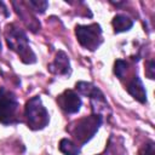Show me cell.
<instances>
[{
	"label": "cell",
	"instance_id": "cell-1",
	"mask_svg": "<svg viewBox=\"0 0 155 155\" xmlns=\"http://www.w3.org/2000/svg\"><path fill=\"white\" fill-rule=\"evenodd\" d=\"M4 34H5V40L7 42V46L19 56L23 63L31 64L36 62L35 53L30 48L27 34L23 29H21L17 24L11 23L6 25Z\"/></svg>",
	"mask_w": 155,
	"mask_h": 155
},
{
	"label": "cell",
	"instance_id": "cell-2",
	"mask_svg": "<svg viewBox=\"0 0 155 155\" xmlns=\"http://www.w3.org/2000/svg\"><path fill=\"white\" fill-rule=\"evenodd\" d=\"M102 122H103V116L98 114H92L90 116H85L79 120H75L67 127V131L74 137L76 144L84 145L93 138V136L97 133L98 128L101 127Z\"/></svg>",
	"mask_w": 155,
	"mask_h": 155
},
{
	"label": "cell",
	"instance_id": "cell-3",
	"mask_svg": "<svg viewBox=\"0 0 155 155\" xmlns=\"http://www.w3.org/2000/svg\"><path fill=\"white\" fill-rule=\"evenodd\" d=\"M24 117L30 130L38 131L45 128L50 122V115L47 109L44 107L39 96L31 97L24 108Z\"/></svg>",
	"mask_w": 155,
	"mask_h": 155
},
{
	"label": "cell",
	"instance_id": "cell-4",
	"mask_svg": "<svg viewBox=\"0 0 155 155\" xmlns=\"http://www.w3.org/2000/svg\"><path fill=\"white\" fill-rule=\"evenodd\" d=\"M75 34L79 44L90 51L97 50L103 42L102 28L98 23H92L87 25L79 24L75 27Z\"/></svg>",
	"mask_w": 155,
	"mask_h": 155
},
{
	"label": "cell",
	"instance_id": "cell-5",
	"mask_svg": "<svg viewBox=\"0 0 155 155\" xmlns=\"http://www.w3.org/2000/svg\"><path fill=\"white\" fill-rule=\"evenodd\" d=\"M19 103L16 94L5 88H0V122L4 125H11L17 122V110Z\"/></svg>",
	"mask_w": 155,
	"mask_h": 155
},
{
	"label": "cell",
	"instance_id": "cell-6",
	"mask_svg": "<svg viewBox=\"0 0 155 155\" xmlns=\"http://www.w3.org/2000/svg\"><path fill=\"white\" fill-rule=\"evenodd\" d=\"M76 90L79 91L80 94L90 98L93 114H98V115L103 116V114L107 113V109L109 105H108L102 91L98 87H96L91 82L79 81V82H76Z\"/></svg>",
	"mask_w": 155,
	"mask_h": 155
},
{
	"label": "cell",
	"instance_id": "cell-7",
	"mask_svg": "<svg viewBox=\"0 0 155 155\" xmlns=\"http://www.w3.org/2000/svg\"><path fill=\"white\" fill-rule=\"evenodd\" d=\"M57 103L67 114H75L81 108V98L73 90H65L57 97Z\"/></svg>",
	"mask_w": 155,
	"mask_h": 155
},
{
	"label": "cell",
	"instance_id": "cell-8",
	"mask_svg": "<svg viewBox=\"0 0 155 155\" xmlns=\"http://www.w3.org/2000/svg\"><path fill=\"white\" fill-rule=\"evenodd\" d=\"M47 69L50 73H52L54 75H59V76L69 75L71 69H70V61H69L68 54L64 51H58L56 53L53 62H51L48 64Z\"/></svg>",
	"mask_w": 155,
	"mask_h": 155
},
{
	"label": "cell",
	"instance_id": "cell-9",
	"mask_svg": "<svg viewBox=\"0 0 155 155\" xmlns=\"http://www.w3.org/2000/svg\"><path fill=\"white\" fill-rule=\"evenodd\" d=\"M127 92L137 99L139 103H145L147 102V91L143 86L142 80L138 78V75H134L127 84Z\"/></svg>",
	"mask_w": 155,
	"mask_h": 155
},
{
	"label": "cell",
	"instance_id": "cell-10",
	"mask_svg": "<svg viewBox=\"0 0 155 155\" xmlns=\"http://www.w3.org/2000/svg\"><path fill=\"white\" fill-rule=\"evenodd\" d=\"M111 25L115 33H124L132 28L133 21L125 15H116L111 21Z\"/></svg>",
	"mask_w": 155,
	"mask_h": 155
},
{
	"label": "cell",
	"instance_id": "cell-11",
	"mask_svg": "<svg viewBox=\"0 0 155 155\" xmlns=\"http://www.w3.org/2000/svg\"><path fill=\"white\" fill-rule=\"evenodd\" d=\"M58 148L64 155H79L80 154V145H78L76 143H74L73 140L68 138L61 139Z\"/></svg>",
	"mask_w": 155,
	"mask_h": 155
},
{
	"label": "cell",
	"instance_id": "cell-12",
	"mask_svg": "<svg viewBox=\"0 0 155 155\" xmlns=\"http://www.w3.org/2000/svg\"><path fill=\"white\" fill-rule=\"evenodd\" d=\"M25 5L28 7H30L33 11L39 12V13H44L45 10L48 6V2L45 0H29L28 2H25Z\"/></svg>",
	"mask_w": 155,
	"mask_h": 155
},
{
	"label": "cell",
	"instance_id": "cell-13",
	"mask_svg": "<svg viewBox=\"0 0 155 155\" xmlns=\"http://www.w3.org/2000/svg\"><path fill=\"white\" fill-rule=\"evenodd\" d=\"M127 62L122 61V59H117L114 64V74L119 78V79H122L126 70H127Z\"/></svg>",
	"mask_w": 155,
	"mask_h": 155
},
{
	"label": "cell",
	"instance_id": "cell-14",
	"mask_svg": "<svg viewBox=\"0 0 155 155\" xmlns=\"http://www.w3.org/2000/svg\"><path fill=\"white\" fill-rule=\"evenodd\" d=\"M140 155H155V151H154V142L153 140H149L147 144L143 145V148L140 149Z\"/></svg>",
	"mask_w": 155,
	"mask_h": 155
},
{
	"label": "cell",
	"instance_id": "cell-15",
	"mask_svg": "<svg viewBox=\"0 0 155 155\" xmlns=\"http://www.w3.org/2000/svg\"><path fill=\"white\" fill-rule=\"evenodd\" d=\"M145 75L149 78V79H154V76H155V63H154V61L153 59H150V61H148V63H147V68H145Z\"/></svg>",
	"mask_w": 155,
	"mask_h": 155
},
{
	"label": "cell",
	"instance_id": "cell-16",
	"mask_svg": "<svg viewBox=\"0 0 155 155\" xmlns=\"http://www.w3.org/2000/svg\"><path fill=\"white\" fill-rule=\"evenodd\" d=\"M0 53H1V39H0Z\"/></svg>",
	"mask_w": 155,
	"mask_h": 155
}]
</instances>
